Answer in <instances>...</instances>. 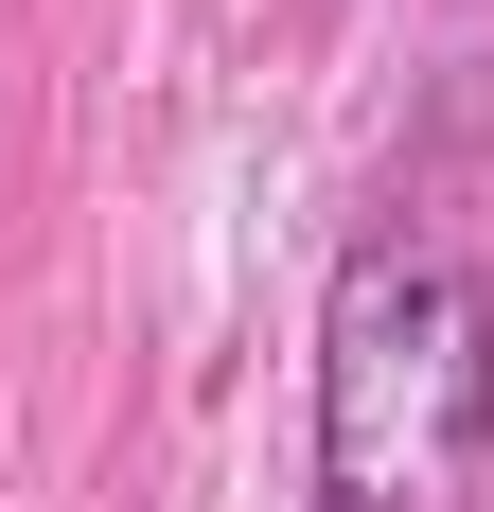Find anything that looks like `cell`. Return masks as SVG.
<instances>
[{
	"instance_id": "6da1fadb",
	"label": "cell",
	"mask_w": 494,
	"mask_h": 512,
	"mask_svg": "<svg viewBox=\"0 0 494 512\" xmlns=\"http://www.w3.org/2000/svg\"><path fill=\"white\" fill-rule=\"evenodd\" d=\"M477 495H494V265L389 212L318 283L300 512H477Z\"/></svg>"
}]
</instances>
